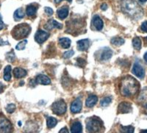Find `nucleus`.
<instances>
[{
	"mask_svg": "<svg viewBox=\"0 0 147 133\" xmlns=\"http://www.w3.org/2000/svg\"><path fill=\"white\" fill-rule=\"evenodd\" d=\"M52 111L56 115H63L66 112L67 106L65 102L63 99H60L55 102L52 106Z\"/></svg>",
	"mask_w": 147,
	"mask_h": 133,
	"instance_id": "nucleus-5",
	"label": "nucleus"
},
{
	"mask_svg": "<svg viewBox=\"0 0 147 133\" xmlns=\"http://www.w3.org/2000/svg\"><path fill=\"white\" fill-rule=\"evenodd\" d=\"M93 24H94V27H96L97 30H102L103 28V21L102 20V18L99 16H94V18H93Z\"/></svg>",
	"mask_w": 147,
	"mask_h": 133,
	"instance_id": "nucleus-13",
	"label": "nucleus"
},
{
	"mask_svg": "<svg viewBox=\"0 0 147 133\" xmlns=\"http://www.w3.org/2000/svg\"><path fill=\"white\" fill-rule=\"evenodd\" d=\"M18 125H19V126H21V125H22V123H21V122H18Z\"/></svg>",
	"mask_w": 147,
	"mask_h": 133,
	"instance_id": "nucleus-44",
	"label": "nucleus"
},
{
	"mask_svg": "<svg viewBox=\"0 0 147 133\" xmlns=\"http://www.w3.org/2000/svg\"><path fill=\"white\" fill-rule=\"evenodd\" d=\"M24 16V13L23 10L22 8H19L18 10H16L14 13V18L16 20H19V19H22Z\"/></svg>",
	"mask_w": 147,
	"mask_h": 133,
	"instance_id": "nucleus-23",
	"label": "nucleus"
},
{
	"mask_svg": "<svg viewBox=\"0 0 147 133\" xmlns=\"http://www.w3.org/2000/svg\"><path fill=\"white\" fill-rule=\"evenodd\" d=\"M140 28H141V30H142L144 32H147V22L146 21L144 22H143V24H141V27H140Z\"/></svg>",
	"mask_w": 147,
	"mask_h": 133,
	"instance_id": "nucleus-35",
	"label": "nucleus"
},
{
	"mask_svg": "<svg viewBox=\"0 0 147 133\" xmlns=\"http://www.w3.org/2000/svg\"><path fill=\"white\" fill-rule=\"evenodd\" d=\"M13 75L16 78H23L26 77L27 75V72L24 69L21 68H16L13 70Z\"/></svg>",
	"mask_w": 147,
	"mask_h": 133,
	"instance_id": "nucleus-16",
	"label": "nucleus"
},
{
	"mask_svg": "<svg viewBox=\"0 0 147 133\" xmlns=\"http://www.w3.org/2000/svg\"><path fill=\"white\" fill-rule=\"evenodd\" d=\"M101 9H102V10H106L107 9V5L105 3L102 4V6H101Z\"/></svg>",
	"mask_w": 147,
	"mask_h": 133,
	"instance_id": "nucleus-36",
	"label": "nucleus"
},
{
	"mask_svg": "<svg viewBox=\"0 0 147 133\" xmlns=\"http://www.w3.org/2000/svg\"><path fill=\"white\" fill-rule=\"evenodd\" d=\"M49 37V34L47 33V32L40 30L37 32L36 34H35V40L38 43H43L47 40Z\"/></svg>",
	"mask_w": 147,
	"mask_h": 133,
	"instance_id": "nucleus-7",
	"label": "nucleus"
},
{
	"mask_svg": "<svg viewBox=\"0 0 147 133\" xmlns=\"http://www.w3.org/2000/svg\"><path fill=\"white\" fill-rule=\"evenodd\" d=\"M6 110H7V112L8 113H13L16 110L15 105H13V104H10V105H8L7 106V108H6Z\"/></svg>",
	"mask_w": 147,
	"mask_h": 133,
	"instance_id": "nucleus-31",
	"label": "nucleus"
},
{
	"mask_svg": "<svg viewBox=\"0 0 147 133\" xmlns=\"http://www.w3.org/2000/svg\"><path fill=\"white\" fill-rule=\"evenodd\" d=\"M36 7L32 5H28L26 9V13H27V15L28 16H35L36 14Z\"/></svg>",
	"mask_w": 147,
	"mask_h": 133,
	"instance_id": "nucleus-22",
	"label": "nucleus"
},
{
	"mask_svg": "<svg viewBox=\"0 0 147 133\" xmlns=\"http://www.w3.org/2000/svg\"><path fill=\"white\" fill-rule=\"evenodd\" d=\"M111 101H112L111 98H110V97H105V98H104L103 99L101 100L100 104L102 106L106 107L107 105H109V104H110Z\"/></svg>",
	"mask_w": 147,
	"mask_h": 133,
	"instance_id": "nucleus-28",
	"label": "nucleus"
},
{
	"mask_svg": "<svg viewBox=\"0 0 147 133\" xmlns=\"http://www.w3.org/2000/svg\"><path fill=\"white\" fill-rule=\"evenodd\" d=\"M57 124V119L53 117H49L47 119V126L49 128H52L55 126H56Z\"/></svg>",
	"mask_w": 147,
	"mask_h": 133,
	"instance_id": "nucleus-26",
	"label": "nucleus"
},
{
	"mask_svg": "<svg viewBox=\"0 0 147 133\" xmlns=\"http://www.w3.org/2000/svg\"><path fill=\"white\" fill-rule=\"evenodd\" d=\"M2 90H3V85L2 84V82H0V93H2Z\"/></svg>",
	"mask_w": 147,
	"mask_h": 133,
	"instance_id": "nucleus-41",
	"label": "nucleus"
},
{
	"mask_svg": "<svg viewBox=\"0 0 147 133\" xmlns=\"http://www.w3.org/2000/svg\"><path fill=\"white\" fill-rule=\"evenodd\" d=\"M102 120L98 117H91L86 122V129L89 132H98L102 129Z\"/></svg>",
	"mask_w": 147,
	"mask_h": 133,
	"instance_id": "nucleus-4",
	"label": "nucleus"
},
{
	"mask_svg": "<svg viewBox=\"0 0 147 133\" xmlns=\"http://www.w3.org/2000/svg\"><path fill=\"white\" fill-rule=\"evenodd\" d=\"M97 101H98V98H97L96 96H95V95H91V96H90L87 99L86 102H85V104H86V106L88 107H94L96 104Z\"/></svg>",
	"mask_w": 147,
	"mask_h": 133,
	"instance_id": "nucleus-18",
	"label": "nucleus"
},
{
	"mask_svg": "<svg viewBox=\"0 0 147 133\" xmlns=\"http://www.w3.org/2000/svg\"><path fill=\"white\" fill-rule=\"evenodd\" d=\"M82 126L80 122H76L73 123L71 127V132L74 133H79L82 132Z\"/></svg>",
	"mask_w": 147,
	"mask_h": 133,
	"instance_id": "nucleus-19",
	"label": "nucleus"
},
{
	"mask_svg": "<svg viewBox=\"0 0 147 133\" xmlns=\"http://www.w3.org/2000/svg\"><path fill=\"white\" fill-rule=\"evenodd\" d=\"M12 131V124L9 120L2 114H0V133L10 132Z\"/></svg>",
	"mask_w": 147,
	"mask_h": 133,
	"instance_id": "nucleus-6",
	"label": "nucleus"
},
{
	"mask_svg": "<svg viewBox=\"0 0 147 133\" xmlns=\"http://www.w3.org/2000/svg\"><path fill=\"white\" fill-rule=\"evenodd\" d=\"M90 45V41L88 39H83L77 41V49L80 51H86Z\"/></svg>",
	"mask_w": 147,
	"mask_h": 133,
	"instance_id": "nucleus-12",
	"label": "nucleus"
},
{
	"mask_svg": "<svg viewBox=\"0 0 147 133\" xmlns=\"http://www.w3.org/2000/svg\"><path fill=\"white\" fill-rule=\"evenodd\" d=\"M59 43L64 49H69L71 46V40L68 38H62L59 39Z\"/></svg>",
	"mask_w": 147,
	"mask_h": 133,
	"instance_id": "nucleus-20",
	"label": "nucleus"
},
{
	"mask_svg": "<svg viewBox=\"0 0 147 133\" xmlns=\"http://www.w3.org/2000/svg\"><path fill=\"white\" fill-rule=\"evenodd\" d=\"M118 110L120 113H128L132 110V106L129 102H123L119 104Z\"/></svg>",
	"mask_w": 147,
	"mask_h": 133,
	"instance_id": "nucleus-10",
	"label": "nucleus"
},
{
	"mask_svg": "<svg viewBox=\"0 0 147 133\" xmlns=\"http://www.w3.org/2000/svg\"><path fill=\"white\" fill-rule=\"evenodd\" d=\"M77 64L80 67H83L85 64V60H84L82 58H78L77 59Z\"/></svg>",
	"mask_w": 147,
	"mask_h": 133,
	"instance_id": "nucleus-33",
	"label": "nucleus"
},
{
	"mask_svg": "<svg viewBox=\"0 0 147 133\" xmlns=\"http://www.w3.org/2000/svg\"><path fill=\"white\" fill-rule=\"evenodd\" d=\"M57 14L60 19H65L69 15V7H66V6L60 7L57 10Z\"/></svg>",
	"mask_w": 147,
	"mask_h": 133,
	"instance_id": "nucleus-15",
	"label": "nucleus"
},
{
	"mask_svg": "<svg viewBox=\"0 0 147 133\" xmlns=\"http://www.w3.org/2000/svg\"><path fill=\"white\" fill-rule=\"evenodd\" d=\"M10 72H11V66L10 65H7L5 67V70H4V79L6 81H10V79H11V74H10Z\"/></svg>",
	"mask_w": 147,
	"mask_h": 133,
	"instance_id": "nucleus-21",
	"label": "nucleus"
},
{
	"mask_svg": "<svg viewBox=\"0 0 147 133\" xmlns=\"http://www.w3.org/2000/svg\"><path fill=\"white\" fill-rule=\"evenodd\" d=\"M132 45L134 48L137 50H140L141 48V41L139 38L138 37H136L132 40Z\"/></svg>",
	"mask_w": 147,
	"mask_h": 133,
	"instance_id": "nucleus-25",
	"label": "nucleus"
},
{
	"mask_svg": "<svg viewBox=\"0 0 147 133\" xmlns=\"http://www.w3.org/2000/svg\"><path fill=\"white\" fill-rule=\"evenodd\" d=\"M31 31V27L29 24L25 23L20 24L16 25L11 31L12 36L16 40H21L25 38L30 34Z\"/></svg>",
	"mask_w": 147,
	"mask_h": 133,
	"instance_id": "nucleus-3",
	"label": "nucleus"
},
{
	"mask_svg": "<svg viewBox=\"0 0 147 133\" xmlns=\"http://www.w3.org/2000/svg\"><path fill=\"white\" fill-rule=\"evenodd\" d=\"M122 10L125 12V14L134 18H140L143 14L141 7L138 5L137 2L132 0H126L123 4Z\"/></svg>",
	"mask_w": 147,
	"mask_h": 133,
	"instance_id": "nucleus-2",
	"label": "nucleus"
},
{
	"mask_svg": "<svg viewBox=\"0 0 147 133\" xmlns=\"http://www.w3.org/2000/svg\"><path fill=\"white\" fill-rule=\"evenodd\" d=\"M145 39H146V41H147V38H146Z\"/></svg>",
	"mask_w": 147,
	"mask_h": 133,
	"instance_id": "nucleus-46",
	"label": "nucleus"
},
{
	"mask_svg": "<svg viewBox=\"0 0 147 133\" xmlns=\"http://www.w3.org/2000/svg\"><path fill=\"white\" fill-rule=\"evenodd\" d=\"M132 73L134 74L137 76L138 78L142 79L144 77V70L143 67L138 64V63H135V65H133V68H132Z\"/></svg>",
	"mask_w": 147,
	"mask_h": 133,
	"instance_id": "nucleus-9",
	"label": "nucleus"
},
{
	"mask_svg": "<svg viewBox=\"0 0 147 133\" xmlns=\"http://www.w3.org/2000/svg\"><path fill=\"white\" fill-rule=\"evenodd\" d=\"M44 10H45V12L47 13V14H48L49 16H51L53 14V10H52L51 7H46L45 8H44Z\"/></svg>",
	"mask_w": 147,
	"mask_h": 133,
	"instance_id": "nucleus-34",
	"label": "nucleus"
},
{
	"mask_svg": "<svg viewBox=\"0 0 147 133\" xmlns=\"http://www.w3.org/2000/svg\"><path fill=\"white\" fill-rule=\"evenodd\" d=\"M58 28V29H61L63 27V25L61 24L58 23L57 21L55 20H51L48 22V24L46 25L45 26V28L47 29V30H51L52 28Z\"/></svg>",
	"mask_w": 147,
	"mask_h": 133,
	"instance_id": "nucleus-17",
	"label": "nucleus"
},
{
	"mask_svg": "<svg viewBox=\"0 0 147 133\" xmlns=\"http://www.w3.org/2000/svg\"><path fill=\"white\" fill-rule=\"evenodd\" d=\"M121 130L123 132H128V133H132L134 132V127L131 126H121Z\"/></svg>",
	"mask_w": 147,
	"mask_h": 133,
	"instance_id": "nucleus-27",
	"label": "nucleus"
},
{
	"mask_svg": "<svg viewBox=\"0 0 147 133\" xmlns=\"http://www.w3.org/2000/svg\"><path fill=\"white\" fill-rule=\"evenodd\" d=\"M27 40L23 41H22V42H20L19 43H18L16 48V49H18V50L24 49H25V47H26V44H27Z\"/></svg>",
	"mask_w": 147,
	"mask_h": 133,
	"instance_id": "nucleus-29",
	"label": "nucleus"
},
{
	"mask_svg": "<svg viewBox=\"0 0 147 133\" xmlns=\"http://www.w3.org/2000/svg\"><path fill=\"white\" fill-rule=\"evenodd\" d=\"M144 60H145V61L147 63V52H146L145 55H144Z\"/></svg>",
	"mask_w": 147,
	"mask_h": 133,
	"instance_id": "nucleus-42",
	"label": "nucleus"
},
{
	"mask_svg": "<svg viewBox=\"0 0 147 133\" xmlns=\"http://www.w3.org/2000/svg\"><path fill=\"white\" fill-rule=\"evenodd\" d=\"M7 60L10 62H13L14 60H15V54L14 52H13V50H12L11 52H9V53L7 54Z\"/></svg>",
	"mask_w": 147,
	"mask_h": 133,
	"instance_id": "nucleus-30",
	"label": "nucleus"
},
{
	"mask_svg": "<svg viewBox=\"0 0 147 133\" xmlns=\"http://www.w3.org/2000/svg\"><path fill=\"white\" fill-rule=\"evenodd\" d=\"M74 55V52L73 50H70V51H67L63 54L64 58H70L71 57H72Z\"/></svg>",
	"mask_w": 147,
	"mask_h": 133,
	"instance_id": "nucleus-32",
	"label": "nucleus"
},
{
	"mask_svg": "<svg viewBox=\"0 0 147 133\" xmlns=\"http://www.w3.org/2000/svg\"><path fill=\"white\" fill-rule=\"evenodd\" d=\"M139 85L132 77H127L121 80L120 83V93L124 97H131L138 90Z\"/></svg>",
	"mask_w": 147,
	"mask_h": 133,
	"instance_id": "nucleus-1",
	"label": "nucleus"
},
{
	"mask_svg": "<svg viewBox=\"0 0 147 133\" xmlns=\"http://www.w3.org/2000/svg\"><path fill=\"white\" fill-rule=\"evenodd\" d=\"M35 82L40 85H49L51 83L50 79L44 74L38 75L35 79Z\"/></svg>",
	"mask_w": 147,
	"mask_h": 133,
	"instance_id": "nucleus-11",
	"label": "nucleus"
},
{
	"mask_svg": "<svg viewBox=\"0 0 147 133\" xmlns=\"http://www.w3.org/2000/svg\"><path fill=\"white\" fill-rule=\"evenodd\" d=\"M3 28H4V23H3V22H2L1 15H0V30H2Z\"/></svg>",
	"mask_w": 147,
	"mask_h": 133,
	"instance_id": "nucleus-37",
	"label": "nucleus"
},
{
	"mask_svg": "<svg viewBox=\"0 0 147 133\" xmlns=\"http://www.w3.org/2000/svg\"><path fill=\"white\" fill-rule=\"evenodd\" d=\"M124 40L122 38H119V37H115L111 40V43H113L115 46H121L124 43Z\"/></svg>",
	"mask_w": 147,
	"mask_h": 133,
	"instance_id": "nucleus-24",
	"label": "nucleus"
},
{
	"mask_svg": "<svg viewBox=\"0 0 147 133\" xmlns=\"http://www.w3.org/2000/svg\"><path fill=\"white\" fill-rule=\"evenodd\" d=\"M63 0H55V3L56 4H58V3H60V2H62ZM67 1H69V2H71L72 1V0H67Z\"/></svg>",
	"mask_w": 147,
	"mask_h": 133,
	"instance_id": "nucleus-40",
	"label": "nucleus"
},
{
	"mask_svg": "<svg viewBox=\"0 0 147 133\" xmlns=\"http://www.w3.org/2000/svg\"><path fill=\"white\" fill-rule=\"evenodd\" d=\"M141 132H147V130H141Z\"/></svg>",
	"mask_w": 147,
	"mask_h": 133,
	"instance_id": "nucleus-45",
	"label": "nucleus"
},
{
	"mask_svg": "<svg viewBox=\"0 0 147 133\" xmlns=\"http://www.w3.org/2000/svg\"><path fill=\"white\" fill-rule=\"evenodd\" d=\"M82 107V103L80 99H77L72 102L71 105V111L73 113H78L81 111Z\"/></svg>",
	"mask_w": 147,
	"mask_h": 133,
	"instance_id": "nucleus-8",
	"label": "nucleus"
},
{
	"mask_svg": "<svg viewBox=\"0 0 147 133\" xmlns=\"http://www.w3.org/2000/svg\"><path fill=\"white\" fill-rule=\"evenodd\" d=\"M139 1H140L141 2H146L147 1V0H139Z\"/></svg>",
	"mask_w": 147,
	"mask_h": 133,
	"instance_id": "nucleus-43",
	"label": "nucleus"
},
{
	"mask_svg": "<svg viewBox=\"0 0 147 133\" xmlns=\"http://www.w3.org/2000/svg\"><path fill=\"white\" fill-rule=\"evenodd\" d=\"M60 132H69V130L66 128H63L62 130H60Z\"/></svg>",
	"mask_w": 147,
	"mask_h": 133,
	"instance_id": "nucleus-39",
	"label": "nucleus"
},
{
	"mask_svg": "<svg viewBox=\"0 0 147 133\" xmlns=\"http://www.w3.org/2000/svg\"><path fill=\"white\" fill-rule=\"evenodd\" d=\"M6 44H9L8 42L7 41L4 42L2 38H0V46H4V45H6Z\"/></svg>",
	"mask_w": 147,
	"mask_h": 133,
	"instance_id": "nucleus-38",
	"label": "nucleus"
},
{
	"mask_svg": "<svg viewBox=\"0 0 147 133\" xmlns=\"http://www.w3.org/2000/svg\"><path fill=\"white\" fill-rule=\"evenodd\" d=\"M113 51L108 47H105L102 50V53H101V60H107L112 57Z\"/></svg>",
	"mask_w": 147,
	"mask_h": 133,
	"instance_id": "nucleus-14",
	"label": "nucleus"
}]
</instances>
